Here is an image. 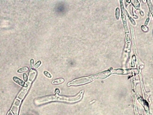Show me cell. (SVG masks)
<instances>
[{
  "mask_svg": "<svg viewBox=\"0 0 153 115\" xmlns=\"http://www.w3.org/2000/svg\"><path fill=\"white\" fill-rule=\"evenodd\" d=\"M83 90H82L74 96L67 97L65 96H60L57 94L56 95H52L46 96L44 97H39L35 100V102L36 105H40L48 102L53 101H60L64 102H78L81 100L83 95Z\"/></svg>",
  "mask_w": 153,
  "mask_h": 115,
  "instance_id": "obj_1",
  "label": "cell"
},
{
  "mask_svg": "<svg viewBox=\"0 0 153 115\" xmlns=\"http://www.w3.org/2000/svg\"><path fill=\"white\" fill-rule=\"evenodd\" d=\"M111 74V71L109 70L103 71L96 74L76 79L71 81V82H69L67 85L69 86L71 85L78 86L80 85L86 84L87 83L91 82L94 80L104 79L109 76Z\"/></svg>",
  "mask_w": 153,
  "mask_h": 115,
  "instance_id": "obj_2",
  "label": "cell"
},
{
  "mask_svg": "<svg viewBox=\"0 0 153 115\" xmlns=\"http://www.w3.org/2000/svg\"><path fill=\"white\" fill-rule=\"evenodd\" d=\"M22 99L19 98L18 97H16L15 100L13 102V104L10 111H11L14 115H18L19 113V106L21 103Z\"/></svg>",
  "mask_w": 153,
  "mask_h": 115,
  "instance_id": "obj_3",
  "label": "cell"
},
{
  "mask_svg": "<svg viewBox=\"0 0 153 115\" xmlns=\"http://www.w3.org/2000/svg\"><path fill=\"white\" fill-rule=\"evenodd\" d=\"M137 70L134 69H129V70H124L122 69H112L111 71V74H128L131 73L132 72H135Z\"/></svg>",
  "mask_w": 153,
  "mask_h": 115,
  "instance_id": "obj_4",
  "label": "cell"
},
{
  "mask_svg": "<svg viewBox=\"0 0 153 115\" xmlns=\"http://www.w3.org/2000/svg\"><path fill=\"white\" fill-rule=\"evenodd\" d=\"M13 80L17 84L22 86V87H24L25 88H26L29 86V85L27 84L26 83H25V82H24L23 81H22V80H21L20 79H19V78H18L16 76H14L13 78Z\"/></svg>",
  "mask_w": 153,
  "mask_h": 115,
  "instance_id": "obj_5",
  "label": "cell"
},
{
  "mask_svg": "<svg viewBox=\"0 0 153 115\" xmlns=\"http://www.w3.org/2000/svg\"><path fill=\"white\" fill-rule=\"evenodd\" d=\"M65 82V80L63 78L57 79L53 80L52 84H59L63 83Z\"/></svg>",
  "mask_w": 153,
  "mask_h": 115,
  "instance_id": "obj_6",
  "label": "cell"
},
{
  "mask_svg": "<svg viewBox=\"0 0 153 115\" xmlns=\"http://www.w3.org/2000/svg\"><path fill=\"white\" fill-rule=\"evenodd\" d=\"M35 75V71H31V72L29 74V81L31 82L34 80Z\"/></svg>",
  "mask_w": 153,
  "mask_h": 115,
  "instance_id": "obj_7",
  "label": "cell"
},
{
  "mask_svg": "<svg viewBox=\"0 0 153 115\" xmlns=\"http://www.w3.org/2000/svg\"><path fill=\"white\" fill-rule=\"evenodd\" d=\"M29 71V68L28 67H23L19 69L18 71V73H23V72H27Z\"/></svg>",
  "mask_w": 153,
  "mask_h": 115,
  "instance_id": "obj_8",
  "label": "cell"
},
{
  "mask_svg": "<svg viewBox=\"0 0 153 115\" xmlns=\"http://www.w3.org/2000/svg\"><path fill=\"white\" fill-rule=\"evenodd\" d=\"M44 75H45L46 77H47L48 78H51L52 77V75H51L48 72V71H44Z\"/></svg>",
  "mask_w": 153,
  "mask_h": 115,
  "instance_id": "obj_9",
  "label": "cell"
},
{
  "mask_svg": "<svg viewBox=\"0 0 153 115\" xmlns=\"http://www.w3.org/2000/svg\"><path fill=\"white\" fill-rule=\"evenodd\" d=\"M116 18L118 19L120 17V9L119 8H117L116 9Z\"/></svg>",
  "mask_w": 153,
  "mask_h": 115,
  "instance_id": "obj_10",
  "label": "cell"
},
{
  "mask_svg": "<svg viewBox=\"0 0 153 115\" xmlns=\"http://www.w3.org/2000/svg\"><path fill=\"white\" fill-rule=\"evenodd\" d=\"M41 62L40 61H39L37 62H36V64L34 65V68L36 69V68H38L39 66L41 65Z\"/></svg>",
  "mask_w": 153,
  "mask_h": 115,
  "instance_id": "obj_11",
  "label": "cell"
},
{
  "mask_svg": "<svg viewBox=\"0 0 153 115\" xmlns=\"http://www.w3.org/2000/svg\"><path fill=\"white\" fill-rule=\"evenodd\" d=\"M34 61L33 59H31L30 61V67L31 69H32L34 67Z\"/></svg>",
  "mask_w": 153,
  "mask_h": 115,
  "instance_id": "obj_12",
  "label": "cell"
},
{
  "mask_svg": "<svg viewBox=\"0 0 153 115\" xmlns=\"http://www.w3.org/2000/svg\"><path fill=\"white\" fill-rule=\"evenodd\" d=\"M23 79H24L25 81L26 82V81H28V76H27V75L26 73L23 74Z\"/></svg>",
  "mask_w": 153,
  "mask_h": 115,
  "instance_id": "obj_13",
  "label": "cell"
},
{
  "mask_svg": "<svg viewBox=\"0 0 153 115\" xmlns=\"http://www.w3.org/2000/svg\"><path fill=\"white\" fill-rule=\"evenodd\" d=\"M7 115H14L12 113V112L11 111H9L7 114Z\"/></svg>",
  "mask_w": 153,
  "mask_h": 115,
  "instance_id": "obj_14",
  "label": "cell"
}]
</instances>
